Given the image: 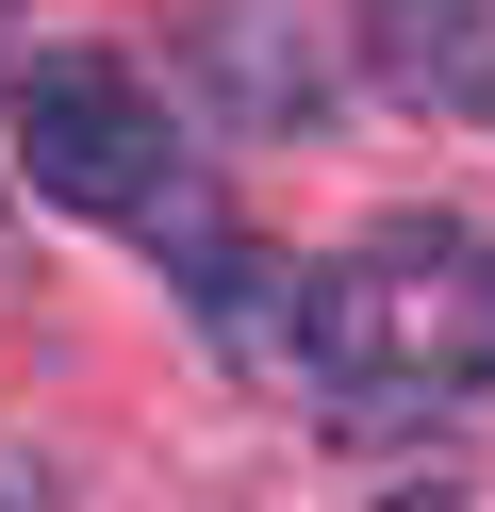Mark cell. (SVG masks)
Segmentation results:
<instances>
[{
    "label": "cell",
    "mask_w": 495,
    "mask_h": 512,
    "mask_svg": "<svg viewBox=\"0 0 495 512\" xmlns=\"http://www.w3.org/2000/svg\"><path fill=\"white\" fill-rule=\"evenodd\" d=\"M495 397V248L446 215H396L363 265H330V430H429V413Z\"/></svg>",
    "instance_id": "1"
},
{
    "label": "cell",
    "mask_w": 495,
    "mask_h": 512,
    "mask_svg": "<svg viewBox=\"0 0 495 512\" xmlns=\"http://www.w3.org/2000/svg\"><path fill=\"white\" fill-rule=\"evenodd\" d=\"M17 166H33V199H66V215H149L165 182H182V149H165V100L116 50H33L17 67Z\"/></svg>",
    "instance_id": "2"
},
{
    "label": "cell",
    "mask_w": 495,
    "mask_h": 512,
    "mask_svg": "<svg viewBox=\"0 0 495 512\" xmlns=\"http://www.w3.org/2000/svg\"><path fill=\"white\" fill-rule=\"evenodd\" d=\"M182 298H198V331L231 347L248 380H281V397H330V265H264V248H198L182 265Z\"/></svg>",
    "instance_id": "3"
},
{
    "label": "cell",
    "mask_w": 495,
    "mask_h": 512,
    "mask_svg": "<svg viewBox=\"0 0 495 512\" xmlns=\"http://www.w3.org/2000/svg\"><path fill=\"white\" fill-rule=\"evenodd\" d=\"M347 34L396 100H495V0H347Z\"/></svg>",
    "instance_id": "4"
},
{
    "label": "cell",
    "mask_w": 495,
    "mask_h": 512,
    "mask_svg": "<svg viewBox=\"0 0 495 512\" xmlns=\"http://www.w3.org/2000/svg\"><path fill=\"white\" fill-rule=\"evenodd\" d=\"M198 67H215V100L248 116V133H314L330 116V67H314V34H297L281 0H215V17H198Z\"/></svg>",
    "instance_id": "5"
},
{
    "label": "cell",
    "mask_w": 495,
    "mask_h": 512,
    "mask_svg": "<svg viewBox=\"0 0 495 512\" xmlns=\"http://www.w3.org/2000/svg\"><path fill=\"white\" fill-rule=\"evenodd\" d=\"M380 512H479V496H380Z\"/></svg>",
    "instance_id": "6"
}]
</instances>
